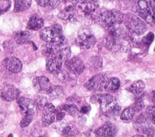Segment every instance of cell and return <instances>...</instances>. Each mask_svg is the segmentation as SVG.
Listing matches in <instances>:
<instances>
[{"label":"cell","mask_w":155,"mask_h":137,"mask_svg":"<svg viewBox=\"0 0 155 137\" xmlns=\"http://www.w3.org/2000/svg\"><path fill=\"white\" fill-rule=\"evenodd\" d=\"M47 99L44 97H40L39 99L37 100V103H36V105L39 106L40 107H44V106L47 104Z\"/></svg>","instance_id":"obj_35"},{"label":"cell","mask_w":155,"mask_h":137,"mask_svg":"<svg viewBox=\"0 0 155 137\" xmlns=\"http://www.w3.org/2000/svg\"><path fill=\"white\" fill-rule=\"evenodd\" d=\"M97 100L105 115L111 117L117 115L119 113L120 107L117 104L116 99L111 95L107 94L99 95Z\"/></svg>","instance_id":"obj_2"},{"label":"cell","mask_w":155,"mask_h":137,"mask_svg":"<svg viewBox=\"0 0 155 137\" xmlns=\"http://www.w3.org/2000/svg\"><path fill=\"white\" fill-rule=\"evenodd\" d=\"M56 109L51 103H47L43 107L42 123L43 126H48L52 124L55 119Z\"/></svg>","instance_id":"obj_13"},{"label":"cell","mask_w":155,"mask_h":137,"mask_svg":"<svg viewBox=\"0 0 155 137\" xmlns=\"http://www.w3.org/2000/svg\"><path fill=\"white\" fill-rule=\"evenodd\" d=\"M60 109L71 116H75L78 112V108L74 104H63Z\"/></svg>","instance_id":"obj_27"},{"label":"cell","mask_w":155,"mask_h":137,"mask_svg":"<svg viewBox=\"0 0 155 137\" xmlns=\"http://www.w3.org/2000/svg\"><path fill=\"white\" fill-rule=\"evenodd\" d=\"M145 113L149 119H151L153 122H155V104L148 106L146 109Z\"/></svg>","instance_id":"obj_32"},{"label":"cell","mask_w":155,"mask_h":137,"mask_svg":"<svg viewBox=\"0 0 155 137\" xmlns=\"http://www.w3.org/2000/svg\"><path fill=\"white\" fill-rule=\"evenodd\" d=\"M125 25L131 32L140 35L147 30V25L139 18L132 13H128L124 18Z\"/></svg>","instance_id":"obj_5"},{"label":"cell","mask_w":155,"mask_h":137,"mask_svg":"<svg viewBox=\"0 0 155 137\" xmlns=\"http://www.w3.org/2000/svg\"><path fill=\"white\" fill-rule=\"evenodd\" d=\"M152 101L155 104V91L152 92Z\"/></svg>","instance_id":"obj_43"},{"label":"cell","mask_w":155,"mask_h":137,"mask_svg":"<svg viewBox=\"0 0 155 137\" xmlns=\"http://www.w3.org/2000/svg\"><path fill=\"white\" fill-rule=\"evenodd\" d=\"M8 136H13L12 135H8Z\"/></svg>","instance_id":"obj_44"},{"label":"cell","mask_w":155,"mask_h":137,"mask_svg":"<svg viewBox=\"0 0 155 137\" xmlns=\"http://www.w3.org/2000/svg\"><path fill=\"white\" fill-rule=\"evenodd\" d=\"M107 77L104 74H97L90 78L85 84V87L91 91H101L104 88L107 81Z\"/></svg>","instance_id":"obj_9"},{"label":"cell","mask_w":155,"mask_h":137,"mask_svg":"<svg viewBox=\"0 0 155 137\" xmlns=\"http://www.w3.org/2000/svg\"><path fill=\"white\" fill-rule=\"evenodd\" d=\"M31 0H15L14 11L21 12L27 10L31 5Z\"/></svg>","instance_id":"obj_23"},{"label":"cell","mask_w":155,"mask_h":137,"mask_svg":"<svg viewBox=\"0 0 155 137\" xmlns=\"http://www.w3.org/2000/svg\"><path fill=\"white\" fill-rule=\"evenodd\" d=\"M120 86V80L117 77H112L107 80L104 89L108 92L117 91Z\"/></svg>","instance_id":"obj_20"},{"label":"cell","mask_w":155,"mask_h":137,"mask_svg":"<svg viewBox=\"0 0 155 137\" xmlns=\"http://www.w3.org/2000/svg\"><path fill=\"white\" fill-rule=\"evenodd\" d=\"M123 19L124 15L122 12L117 10H110L101 13L97 17L96 20L101 27L109 28L113 25L120 24Z\"/></svg>","instance_id":"obj_3"},{"label":"cell","mask_w":155,"mask_h":137,"mask_svg":"<svg viewBox=\"0 0 155 137\" xmlns=\"http://www.w3.org/2000/svg\"><path fill=\"white\" fill-rule=\"evenodd\" d=\"M89 110H89V108H88L87 106H82V107L81 108L80 112H81L82 113H83V114H87V113H88Z\"/></svg>","instance_id":"obj_41"},{"label":"cell","mask_w":155,"mask_h":137,"mask_svg":"<svg viewBox=\"0 0 155 137\" xmlns=\"http://www.w3.org/2000/svg\"><path fill=\"white\" fill-rule=\"evenodd\" d=\"M33 86L34 89L38 93H47L51 86L50 80L45 76L36 77L33 80Z\"/></svg>","instance_id":"obj_12"},{"label":"cell","mask_w":155,"mask_h":137,"mask_svg":"<svg viewBox=\"0 0 155 137\" xmlns=\"http://www.w3.org/2000/svg\"><path fill=\"white\" fill-rule=\"evenodd\" d=\"M145 83L142 80H137L128 88V91L134 95L140 94L145 88Z\"/></svg>","instance_id":"obj_22"},{"label":"cell","mask_w":155,"mask_h":137,"mask_svg":"<svg viewBox=\"0 0 155 137\" xmlns=\"http://www.w3.org/2000/svg\"><path fill=\"white\" fill-rule=\"evenodd\" d=\"M3 63L6 69L12 72L17 73L20 72L22 69L21 62L19 59L16 57H10L5 58L4 60Z\"/></svg>","instance_id":"obj_17"},{"label":"cell","mask_w":155,"mask_h":137,"mask_svg":"<svg viewBox=\"0 0 155 137\" xmlns=\"http://www.w3.org/2000/svg\"><path fill=\"white\" fill-rule=\"evenodd\" d=\"M65 66L71 73L76 75L81 74L85 68L83 62L78 57H74L67 60Z\"/></svg>","instance_id":"obj_14"},{"label":"cell","mask_w":155,"mask_h":137,"mask_svg":"<svg viewBox=\"0 0 155 137\" xmlns=\"http://www.w3.org/2000/svg\"><path fill=\"white\" fill-rule=\"evenodd\" d=\"M134 11L147 23L155 24V9L153 8L146 0H139Z\"/></svg>","instance_id":"obj_4"},{"label":"cell","mask_w":155,"mask_h":137,"mask_svg":"<svg viewBox=\"0 0 155 137\" xmlns=\"http://www.w3.org/2000/svg\"><path fill=\"white\" fill-rule=\"evenodd\" d=\"M76 10L75 7L73 5H68L64 8L58 14V17L63 20L72 21L75 19Z\"/></svg>","instance_id":"obj_18"},{"label":"cell","mask_w":155,"mask_h":137,"mask_svg":"<svg viewBox=\"0 0 155 137\" xmlns=\"http://www.w3.org/2000/svg\"><path fill=\"white\" fill-rule=\"evenodd\" d=\"M63 62L68 60L71 55V49L70 47H65L63 48L58 49L54 53Z\"/></svg>","instance_id":"obj_24"},{"label":"cell","mask_w":155,"mask_h":137,"mask_svg":"<svg viewBox=\"0 0 155 137\" xmlns=\"http://www.w3.org/2000/svg\"><path fill=\"white\" fill-rule=\"evenodd\" d=\"M56 75H58V78L60 80H64L66 78L67 76V74H66L65 72L61 71V69L58 73H56Z\"/></svg>","instance_id":"obj_38"},{"label":"cell","mask_w":155,"mask_h":137,"mask_svg":"<svg viewBox=\"0 0 155 137\" xmlns=\"http://www.w3.org/2000/svg\"><path fill=\"white\" fill-rule=\"evenodd\" d=\"M33 116H24V118L20 123V126L21 127H25L28 126L31 122Z\"/></svg>","instance_id":"obj_33"},{"label":"cell","mask_w":155,"mask_h":137,"mask_svg":"<svg viewBox=\"0 0 155 137\" xmlns=\"http://www.w3.org/2000/svg\"><path fill=\"white\" fill-rule=\"evenodd\" d=\"M154 51H155V48H154Z\"/></svg>","instance_id":"obj_45"},{"label":"cell","mask_w":155,"mask_h":137,"mask_svg":"<svg viewBox=\"0 0 155 137\" xmlns=\"http://www.w3.org/2000/svg\"><path fill=\"white\" fill-rule=\"evenodd\" d=\"M154 34L152 32H149L147 35H145L142 39V42L143 45L146 46H149L154 40Z\"/></svg>","instance_id":"obj_31"},{"label":"cell","mask_w":155,"mask_h":137,"mask_svg":"<svg viewBox=\"0 0 155 137\" xmlns=\"http://www.w3.org/2000/svg\"><path fill=\"white\" fill-rule=\"evenodd\" d=\"M47 94H48L51 98H58L62 95L63 89L59 86H51Z\"/></svg>","instance_id":"obj_26"},{"label":"cell","mask_w":155,"mask_h":137,"mask_svg":"<svg viewBox=\"0 0 155 137\" xmlns=\"http://www.w3.org/2000/svg\"><path fill=\"white\" fill-rule=\"evenodd\" d=\"M36 2L41 7H46L50 5L51 0H35Z\"/></svg>","instance_id":"obj_37"},{"label":"cell","mask_w":155,"mask_h":137,"mask_svg":"<svg viewBox=\"0 0 155 137\" xmlns=\"http://www.w3.org/2000/svg\"><path fill=\"white\" fill-rule=\"evenodd\" d=\"M62 63L63 62L53 54L46 59V69L49 72L56 74L61 69Z\"/></svg>","instance_id":"obj_15"},{"label":"cell","mask_w":155,"mask_h":137,"mask_svg":"<svg viewBox=\"0 0 155 137\" xmlns=\"http://www.w3.org/2000/svg\"><path fill=\"white\" fill-rule=\"evenodd\" d=\"M117 133L116 127L111 122L105 123L102 126L98 128L96 131V135L102 137H110L114 136Z\"/></svg>","instance_id":"obj_16"},{"label":"cell","mask_w":155,"mask_h":137,"mask_svg":"<svg viewBox=\"0 0 155 137\" xmlns=\"http://www.w3.org/2000/svg\"><path fill=\"white\" fill-rule=\"evenodd\" d=\"M55 116L58 120H61L65 116V112H64L61 109H58L57 110H56Z\"/></svg>","instance_id":"obj_36"},{"label":"cell","mask_w":155,"mask_h":137,"mask_svg":"<svg viewBox=\"0 0 155 137\" xmlns=\"http://www.w3.org/2000/svg\"><path fill=\"white\" fill-rule=\"evenodd\" d=\"M67 0H51L50 5L53 7H56L57 5H58L59 3L65 1Z\"/></svg>","instance_id":"obj_40"},{"label":"cell","mask_w":155,"mask_h":137,"mask_svg":"<svg viewBox=\"0 0 155 137\" xmlns=\"http://www.w3.org/2000/svg\"><path fill=\"white\" fill-rule=\"evenodd\" d=\"M19 94V89L13 84L5 83L0 86V96L4 100L10 101L16 100Z\"/></svg>","instance_id":"obj_10"},{"label":"cell","mask_w":155,"mask_h":137,"mask_svg":"<svg viewBox=\"0 0 155 137\" xmlns=\"http://www.w3.org/2000/svg\"><path fill=\"white\" fill-rule=\"evenodd\" d=\"M44 25V20L37 14H34L30 18L27 28L31 30L37 31L40 30Z\"/></svg>","instance_id":"obj_19"},{"label":"cell","mask_w":155,"mask_h":137,"mask_svg":"<svg viewBox=\"0 0 155 137\" xmlns=\"http://www.w3.org/2000/svg\"><path fill=\"white\" fill-rule=\"evenodd\" d=\"M149 4L153 8L155 9V0H150Z\"/></svg>","instance_id":"obj_42"},{"label":"cell","mask_w":155,"mask_h":137,"mask_svg":"<svg viewBox=\"0 0 155 137\" xmlns=\"http://www.w3.org/2000/svg\"><path fill=\"white\" fill-rule=\"evenodd\" d=\"M39 36L43 41L54 44L58 46H62L65 42L62 27L59 24L44 28L40 31Z\"/></svg>","instance_id":"obj_1"},{"label":"cell","mask_w":155,"mask_h":137,"mask_svg":"<svg viewBox=\"0 0 155 137\" xmlns=\"http://www.w3.org/2000/svg\"><path fill=\"white\" fill-rule=\"evenodd\" d=\"M31 35L27 31H21L15 33L14 39L16 43L18 44H22L27 43L30 40Z\"/></svg>","instance_id":"obj_21"},{"label":"cell","mask_w":155,"mask_h":137,"mask_svg":"<svg viewBox=\"0 0 155 137\" xmlns=\"http://www.w3.org/2000/svg\"><path fill=\"white\" fill-rule=\"evenodd\" d=\"M89 68L92 71H97L102 68V59L99 56L92 57L88 62Z\"/></svg>","instance_id":"obj_25"},{"label":"cell","mask_w":155,"mask_h":137,"mask_svg":"<svg viewBox=\"0 0 155 137\" xmlns=\"http://www.w3.org/2000/svg\"><path fill=\"white\" fill-rule=\"evenodd\" d=\"M57 45L51 43H47L44 47L42 50V53L44 55L46 56L47 57H48L52 54H53L58 49Z\"/></svg>","instance_id":"obj_28"},{"label":"cell","mask_w":155,"mask_h":137,"mask_svg":"<svg viewBox=\"0 0 155 137\" xmlns=\"http://www.w3.org/2000/svg\"><path fill=\"white\" fill-rule=\"evenodd\" d=\"M96 43V38L88 28L81 29L75 38L76 45L82 49H90Z\"/></svg>","instance_id":"obj_6"},{"label":"cell","mask_w":155,"mask_h":137,"mask_svg":"<svg viewBox=\"0 0 155 137\" xmlns=\"http://www.w3.org/2000/svg\"><path fill=\"white\" fill-rule=\"evenodd\" d=\"M134 129L143 136H152L154 129L146 115L143 113L138 116L133 122Z\"/></svg>","instance_id":"obj_7"},{"label":"cell","mask_w":155,"mask_h":137,"mask_svg":"<svg viewBox=\"0 0 155 137\" xmlns=\"http://www.w3.org/2000/svg\"><path fill=\"white\" fill-rule=\"evenodd\" d=\"M71 130H72L71 127L70 126H65V127L63 129L62 132V134H63V135H69V134L71 133Z\"/></svg>","instance_id":"obj_39"},{"label":"cell","mask_w":155,"mask_h":137,"mask_svg":"<svg viewBox=\"0 0 155 137\" xmlns=\"http://www.w3.org/2000/svg\"><path fill=\"white\" fill-rule=\"evenodd\" d=\"M144 106V104H143V100L141 98H138L136 100L135 103H134V109L135 110V111H139L140 110H142L143 109Z\"/></svg>","instance_id":"obj_34"},{"label":"cell","mask_w":155,"mask_h":137,"mask_svg":"<svg viewBox=\"0 0 155 137\" xmlns=\"http://www.w3.org/2000/svg\"><path fill=\"white\" fill-rule=\"evenodd\" d=\"M11 6L10 0H0V14L7 11Z\"/></svg>","instance_id":"obj_30"},{"label":"cell","mask_w":155,"mask_h":137,"mask_svg":"<svg viewBox=\"0 0 155 137\" xmlns=\"http://www.w3.org/2000/svg\"><path fill=\"white\" fill-rule=\"evenodd\" d=\"M72 3L75 8L87 15L93 13L99 7L97 0H73Z\"/></svg>","instance_id":"obj_8"},{"label":"cell","mask_w":155,"mask_h":137,"mask_svg":"<svg viewBox=\"0 0 155 137\" xmlns=\"http://www.w3.org/2000/svg\"><path fill=\"white\" fill-rule=\"evenodd\" d=\"M17 103L19 107L21 113L24 116H33L36 104L33 100L25 97H20L18 98Z\"/></svg>","instance_id":"obj_11"},{"label":"cell","mask_w":155,"mask_h":137,"mask_svg":"<svg viewBox=\"0 0 155 137\" xmlns=\"http://www.w3.org/2000/svg\"><path fill=\"white\" fill-rule=\"evenodd\" d=\"M135 113V110L132 107H128L125 109L120 114V118L122 120L127 121L131 119Z\"/></svg>","instance_id":"obj_29"}]
</instances>
